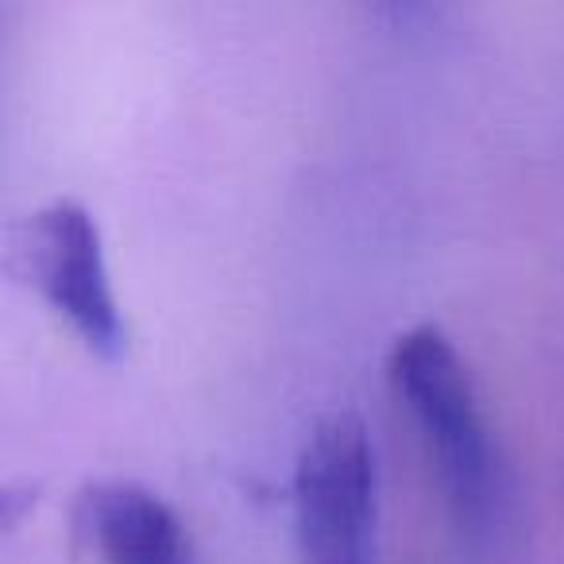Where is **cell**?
Returning <instances> with one entry per match:
<instances>
[{
	"instance_id": "obj_1",
	"label": "cell",
	"mask_w": 564,
	"mask_h": 564,
	"mask_svg": "<svg viewBox=\"0 0 564 564\" xmlns=\"http://www.w3.org/2000/svg\"><path fill=\"white\" fill-rule=\"evenodd\" d=\"M387 379L417 425L453 518L484 530L495 507V448L456 345L437 325H414L391 345Z\"/></svg>"
},
{
	"instance_id": "obj_2",
	"label": "cell",
	"mask_w": 564,
	"mask_h": 564,
	"mask_svg": "<svg viewBox=\"0 0 564 564\" xmlns=\"http://www.w3.org/2000/svg\"><path fill=\"white\" fill-rule=\"evenodd\" d=\"M12 271L78 333L97 360H120L128 329L105 263L101 228L74 197H55L20 220L12 240Z\"/></svg>"
},
{
	"instance_id": "obj_3",
	"label": "cell",
	"mask_w": 564,
	"mask_h": 564,
	"mask_svg": "<svg viewBox=\"0 0 564 564\" xmlns=\"http://www.w3.org/2000/svg\"><path fill=\"white\" fill-rule=\"evenodd\" d=\"M294 518L306 564L376 561V448L352 410L310 433L294 468Z\"/></svg>"
},
{
	"instance_id": "obj_4",
	"label": "cell",
	"mask_w": 564,
	"mask_h": 564,
	"mask_svg": "<svg viewBox=\"0 0 564 564\" xmlns=\"http://www.w3.org/2000/svg\"><path fill=\"white\" fill-rule=\"evenodd\" d=\"M74 530L105 564H197L171 502L128 479L89 484L74 502Z\"/></svg>"
},
{
	"instance_id": "obj_5",
	"label": "cell",
	"mask_w": 564,
	"mask_h": 564,
	"mask_svg": "<svg viewBox=\"0 0 564 564\" xmlns=\"http://www.w3.org/2000/svg\"><path fill=\"white\" fill-rule=\"evenodd\" d=\"M364 564H376V561H364Z\"/></svg>"
}]
</instances>
